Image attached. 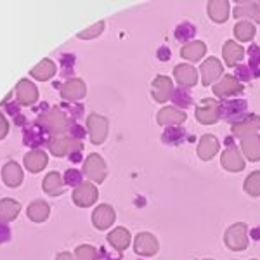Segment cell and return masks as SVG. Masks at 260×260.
Returning a JSON list of instances; mask_svg holds the SVG:
<instances>
[{
	"label": "cell",
	"instance_id": "cell-1",
	"mask_svg": "<svg viewBox=\"0 0 260 260\" xmlns=\"http://www.w3.org/2000/svg\"><path fill=\"white\" fill-rule=\"evenodd\" d=\"M70 118L66 116V113H62L57 108H52L47 113L40 115L39 125L42 127L44 132H47L50 137H57V136H66L70 127Z\"/></svg>",
	"mask_w": 260,
	"mask_h": 260
},
{
	"label": "cell",
	"instance_id": "cell-2",
	"mask_svg": "<svg viewBox=\"0 0 260 260\" xmlns=\"http://www.w3.org/2000/svg\"><path fill=\"white\" fill-rule=\"evenodd\" d=\"M248 115V103L245 99H228L220 103V118L236 125Z\"/></svg>",
	"mask_w": 260,
	"mask_h": 260
},
{
	"label": "cell",
	"instance_id": "cell-3",
	"mask_svg": "<svg viewBox=\"0 0 260 260\" xmlns=\"http://www.w3.org/2000/svg\"><path fill=\"white\" fill-rule=\"evenodd\" d=\"M225 246L233 251H243L248 246V225L245 222H236L229 225V229L224 234Z\"/></svg>",
	"mask_w": 260,
	"mask_h": 260
},
{
	"label": "cell",
	"instance_id": "cell-4",
	"mask_svg": "<svg viewBox=\"0 0 260 260\" xmlns=\"http://www.w3.org/2000/svg\"><path fill=\"white\" fill-rule=\"evenodd\" d=\"M47 148L54 156H70L71 153L82 151V142L70 136H57L47 141Z\"/></svg>",
	"mask_w": 260,
	"mask_h": 260
},
{
	"label": "cell",
	"instance_id": "cell-5",
	"mask_svg": "<svg viewBox=\"0 0 260 260\" xmlns=\"http://www.w3.org/2000/svg\"><path fill=\"white\" fill-rule=\"evenodd\" d=\"M196 120L201 125H215L220 120V101L203 99L200 106H196Z\"/></svg>",
	"mask_w": 260,
	"mask_h": 260
},
{
	"label": "cell",
	"instance_id": "cell-6",
	"mask_svg": "<svg viewBox=\"0 0 260 260\" xmlns=\"http://www.w3.org/2000/svg\"><path fill=\"white\" fill-rule=\"evenodd\" d=\"M245 90L243 83L234 78V75H222V78L217 83H213V94L220 99H231L240 95Z\"/></svg>",
	"mask_w": 260,
	"mask_h": 260
},
{
	"label": "cell",
	"instance_id": "cell-7",
	"mask_svg": "<svg viewBox=\"0 0 260 260\" xmlns=\"http://www.w3.org/2000/svg\"><path fill=\"white\" fill-rule=\"evenodd\" d=\"M200 75H201V83H203L205 87L213 85V83L219 82L222 78V75H224V66H222V62L217 59V57H208V59H205L201 62Z\"/></svg>",
	"mask_w": 260,
	"mask_h": 260
},
{
	"label": "cell",
	"instance_id": "cell-8",
	"mask_svg": "<svg viewBox=\"0 0 260 260\" xmlns=\"http://www.w3.org/2000/svg\"><path fill=\"white\" fill-rule=\"evenodd\" d=\"M83 174L87 175L90 180L94 182H103L108 175V169H106V163H104L103 156L98 153H90L87 156L85 163H83Z\"/></svg>",
	"mask_w": 260,
	"mask_h": 260
},
{
	"label": "cell",
	"instance_id": "cell-9",
	"mask_svg": "<svg viewBox=\"0 0 260 260\" xmlns=\"http://www.w3.org/2000/svg\"><path fill=\"white\" fill-rule=\"evenodd\" d=\"M87 128H89L90 134V141L94 144H103L108 137L110 123H108V118H104L103 115L92 113V115H89V118H87Z\"/></svg>",
	"mask_w": 260,
	"mask_h": 260
},
{
	"label": "cell",
	"instance_id": "cell-10",
	"mask_svg": "<svg viewBox=\"0 0 260 260\" xmlns=\"http://www.w3.org/2000/svg\"><path fill=\"white\" fill-rule=\"evenodd\" d=\"M220 165L224 170L228 172H241L245 170V165H246V160L243 158L241 151L236 148L234 144L228 146L224 151H222V156H220Z\"/></svg>",
	"mask_w": 260,
	"mask_h": 260
},
{
	"label": "cell",
	"instance_id": "cell-11",
	"mask_svg": "<svg viewBox=\"0 0 260 260\" xmlns=\"http://www.w3.org/2000/svg\"><path fill=\"white\" fill-rule=\"evenodd\" d=\"M98 187L94 186L92 182H82L78 187H75L73 191V201L78 205V207H90L98 201Z\"/></svg>",
	"mask_w": 260,
	"mask_h": 260
},
{
	"label": "cell",
	"instance_id": "cell-12",
	"mask_svg": "<svg viewBox=\"0 0 260 260\" xmlns=\"http://www.w3.org/2000/svg\"><path fill=\"white\" fill-rule=\"evenodd\" d=\"M160 248L158 245L156 236H153L151 233H139L136 236V241H134V250H136L137 255L141 257H151L154 255Z\"/></svg>",
	"mask_w": 260,
	"mask_h": 260
},
{
	"label": "cell",
	"instance_id": "cell-13",
	"mask_svg": "<svg viewBox=\"0 0 260 260\" xmlns=\"http://www.w3.org/2000/svg\"><path fill=\"white\" fill-rule=\"evenodd\" d=\"M59 92H61V98L64 101H78V99L85 98L87 85L80 78H68V80L59 87Z\"/></svg>",
	"mask_w": 260,
	"mask_h": 260
},
{
	"label": "cell",
	"instance_id": "cell-14",
	"mask_svg": "<svg viewBox=\"0 0 260 260\" xmlns=\"http://www.w3.org/2000/svg\"><path fill=\"white\" fill-rule=\"evenodd\" d=\"M186 113L182 110H177L175 106H167L161 108L156 115V121L163 127H180L186 121Z\"/></svg>",
	"mask_w": 260,
	"mask_h": 260
},
{
	"label": "cell",
	"instance_id": "cell-15",
	"mask_svg": "<svg viewBox=\"0 0 260 260\" xmlns=\"http://www.w3.org/2000/svg\"><path fill=\"white\" fill-rule=\"evenodd\" d=\"M174 77L177 80L179 87L187 90L192 89L198 83V71L191 64H177L174 68Z\"/></svg>",
	"mask_w": 260,
	"mask_h": 260
},
{
	"label": "cell",
	"instance_id": "cell-16",
	"mask_svg": "<svg viewBox=\"0 0 260 260\" xmlns=\"http://www.w3.org/2000/svg\"><path fill=\"white\" fill-rule=\"evenodd\" d=\"M233 14L241 21H253L260 24V2H238Z\"/></svg>",
	"mask_w": 260,
	"mask_h": 260
},
{
	"label": "cell",
	"instance_id": "cell-17",
	"mask_svg": "<svg viewBox=\"0 0 260 260\" xmlns=\"http://www.w3.org/2000/svg\"><path fill=\"white\" fill-rule=\"evenodd\" d=\"M241 154L250 161H260V134H250L241 137Z\"/></svg>",
	"mask_w": 260,
	"mask_h": 260
},
{
	"label": "cell",
	"instance_id": "cell-18",
	"mask_svg": "<svg viewBox=\"0 0 260 260\" xmlns=\"http://www.w3.org/2000/svg\"><path fill=\"white\" fill-rule=\"evenodd\" d=\"M172 92H174V82H172L170 77L158 75L153 80V98L156 103H167L170 99Z\"/></svg>",
	"mask_w": 260,
	"mask_h": 260
},
{
	"label": "cell",
	"instance_id": "cell-19",
	"mask_svg": "<svg viewBox=\"0 0 260 260\" xmlns=\"http://www.w3.org/2000/svg\"><path fill=\"white\" fill-rule=\"evenodd\" d=\"M219 149H220L219 139H217L215 136H212V134H205V136H201V139L198 142V149L196 151H198V156L201 160L208 161L219 153Z\"/></svg>",
	"mask_w": 260,
	"mask_h": 260
},
{
	"label": "cell",
	"instance_id": "cell-20",
	"mask_svg": "<svg viewBox=\"0 0 260 260\" xmlns=\"http://www.w3.org/2000/svg\"><path fill=\"white\" fill-rule=\"evenodd\" d=\"M260 130V115H246L240 123L233 125L231 132H233L234 137H245L250 136V134H257Z\"/></svg>",
	"mask_w": 260,
	"mask_h": 260
},
{
	"label": "cell",
	"instance_id": "cell-21",
	"mask_svg": "<svg viewBox=\"0 0 260 260\" xmlns=\"http://www.w3.org/2000/svg\"><path fill=\"white\" fill-rule=\"evenodd\" d=\"M222 57H224L225 64L234 68L243 61L245 57V47H241L240 44H236V40H228L222 47Z\"/></svg>",
	"mask_w": 260,
	"mask_h": 260
},
{
	"label": "cell",
	"instance_id": "cell-22",
	"mask_svg": "<svg viewBox=\"0 0 260 260\" xmlns=\"http://www.w3.org/2000/svg\"><path fill=\"white\" fill-rule=\"evenodd\" d=\"M115 219H116L115 210H113L110 205H99V207L94 210V213H92V224H94L99 231L111 228V224L115 222Z\"/></svg>",
	"mask_w": 260,
	"mask_h": 260
},
{
	"label": "cell",
	"instance_id": "cell-23",
	"mask_svg": "<svg viewBox=\"0 0 260 260\" xmlns=\"http://www.w3.org/2000/svg\"><path fill=\"white\" fill-rule=\"evenodd\" d=\"M207 12L213 23L222 24L228 21L231 14V4L225 2V0H212L207 6Z\"/></svg>",
	"mask_w": 260,
	"mask_h": 260
},
{
	"label": "cell",
	"instance_id": "cell-24",
	"mask_svg": "<svg viewBox=\"0 0 260 260\" xmlns=\"http://www.w3.org/2000/svg\"><path fill=\"white\" fill-rule=\"evenodd\" d=\"M16 95H18L19 104L30 106V104L37 103V99H39V90H37V87L30 80H21L16 85Z\"/></svg>",
	"mask_w": 260,
	"mask_h": 260
},
{
	"label": "cell",
	"instance_id": "cell-25",
	"mask_svg": "<svg viewBox=\"0 0 260 260\" xmlns=\"http://www.w3.org/2000/svg\"><path fill=\"white\" fill-rule=\"evenodd\" d=\"M205 54H207V44L201 40H192L189 44H184V47L180 49V56L191 62H198L200 59H203Z\"/></svg>",
	"mask_w": 260,
	"mask_h": 260
},
{
	"label": "cell",
	"instance_id": "cell-26",
	"mask_svg": "<svg viewBox=\"0 0 260 260\" xmlns=\"http://www.w3.org/2000/svg\"><path fill=\"white\" fill-rule=\"evenodd\" d=\"M2 179L9 187H18L23 182V170L16 161H9L2 169Z\"/></svg>",
	"mask_w": 260,
	"mask_h": 260
},
{
	"label": "cell",
	"instance_id": "cell-27",
	"mask_svg": "<svg viewBox=\"0 0 260 260\" xmlns=\"http://www.w3.org/2000/svg\"><path fill=\"white\" fill-rule=\"evenodd\" d=\"M21 212V205L19 201L12 200V198H4L0 200V222H11L16 220V217Z\"/></svg>",
	"mask_w": 260,
	"mask_h": 260
},
{
	"label": "cell",
	"instance_id": "cell-28",
	"mask_svg": "<svg viewBox=\"0 0 260 260\" xmlns=\"http://www.w3.org/2000/svg\"><path fill=\"white\" fill-rule=\"evenodd\" d=\"M45 165H47V154H45L44 151L33 149L30 153L24 154V167L30 172H33V174L45 169Z\"/></svg>",
	"mask_w": 260,
	"mask_h": 260
},
{
	"label": "cell",
	"instance_id": "cell-29",
	"mask_svg": "<svg viewBox=\"0 0 260 260\" xmlns=\"http://www.w3.org/2000/svg\"><path fill=\"white\" fill-rule=\"evenodd\" d=\"M108 241L115 250L123 251L130 245V231L125 228H116L108 234Z\"/></svg>",
	"mask_w": 260,
	"mask_h": 260
},
{
	"label": "cell",
	"instance_id": "cell-30",
	"mask_svg": "<svg viewBox=\"0 0 260 260\" xmlns=\"http://www.w3.org/2000/svg\"><path fill=\"white\" fill-rule=\"evenodd\" d=\"M54 73H56V62H52L50 59H42L39 64L30 71L31 77H35L37 80H42V82L54 77Z\"/></svg>",
	"mask_w": 260,
	"mask_h": 260
},
{
	"label": "cell",
	"instance_id": "cell-31",
	"mask_svg": "<svg viewBox=\"0 0 260 260\" xmlns=\"http://www.w3.org/2000/svg\"><path fill=\"white\" fill-rule=\"evenodd\" d=\"M64 182H62V177L57 172H50V174L45 175L44 179V191L47 192L50 196H56V194H61L62 189H64Z\"/></svg>",
	"mask_w": 260,
	"mask_h": 260
},
{
	"label": "cell",
	"instance_id": "cell-32",
	"mask_svg": "<svg viewBox=\"0 0 260 260\" xmlns=\"http://www.w3.org/2000/svg\"><path fill=\"white\" fill-rule=\"evenodd\" d=\"M233 31H234V37L240 42H251L253 37L257 35V28H255V24L250 23V21H240V23H236Z\"/></svg>",
	"mask_w": 260,
	"mask_h": 260
},
{
	"label": "cell",
	"instance_id": "cell-33",
	"mask_svg": "<svg viewBox=\"0 0 260 260\" xmlns=\"http://www.w3.org/2000/svg\"><path fill=\"white\" fill-rule=\"evenodd\" d=\"M50 213V208L45 201H33V203L28 207V217L33 222H44L47 220Z\"/></svg>",
	"mask_w": 260,
	"mask_h": 260
},
{
	"label": "cell",
	"instance_id": "cell-34",
	"mask_svg": "<svg viewBox=\"0 0 260 260\" xmlns=\"http://www.w3.org/2000/svg\"><path fill=\"white\" fill-rule=\"evenodd\" d=\"M172 103L175 104V108L177 110H186V108H189L192 104V98H191V92L187 89H182V87H179V89H174L170 95Z\"/></svg>",
	"mask_w": 260,
	"mask_h": 260
},
{
	"label": "cell",
	"instance_id": "cell-35",
	"mask_svg": "<svg viewBox=\"0 0 260 260\" xmlns=\"http://www.w3.org/2000/svg\"><path fill=\"white\" fill-rule=\"evenodd\" d=\"M184 139H186V128L182 127H167L161 136V141L169 146H177Z\"/></svg>",
	"mask_w": 260,
	"mask_h": 260
},
{
	"label": "cell",
	"instance_id": "cell-36",
	"mask_svg": "<svg viewBox=\"0 0 260 260\" xmlns=\"http://www.w3.org/2000/svg\"><path fill=\"white\" fill-rule=\"evenodd\" d=\"M243 187H245L246 194H250L251 198H258L260 196V170L251 172L248 177L245 179Z\"/></svg>",
	"mask_w": 260,
	"mask_h": 260
},
{
	"label": "cell",
	"instance_id": "cell-37",
	"mask_svg": "<svg viewBox=\"0 0 260 260\" xmlns=\"http://www.w3.org/2000/svg\"><path fill=\"white\" fill-rule=\"evenodd\" d=\"M196 35V26L191 23H187V21H184V23H180L177 28H175V39L179 42H184V44H189L192 42Z\"/></svg>",
	"mask_w": 260,
	"mask_h": 260
},
{
	"label": "cell",
	"instance_id": "cell-38",
	"mask_svg": "<svg viewBox=\"0 0 260 260\" xmlns=\"http://www.w3.org/2000/svg\"><path fill=\"white\" fill-rule=\"evenodd\" d=\"M251 71V77H260V47L258 45H250L248 49V64H246Z\"/></svg>",
	"mask_w": 260,
	"mask_h": 260
},
{
	"label": "cell",
	"instance_id": "cell-39",
	"mask_svg": "<svg viewBox=\"0 0 260 260\" xmlns=\"http://www.w3.org/2000/svg\"><path fill=\"white\" fill-rule=\"evenodd\" d=\"M75 258L77 260H95L98 258V251L90 245H82L75 250Z\"/></svg>",
	"mask_w": 260,
	"mask_h": 260
},
{
	"label": "cell",
	"instance_id": "cell-40",
	"mask_svg": "<svg viewBox=\"0 0 260 260\" xmlns=\"http://www.w3.org/2000/svg\"><path fill=\"white\" fill-rule=\"evenodd\" d=\"M104 30V23L103 21H99V23H95V24H92L90 28H87V30H83L78 33V37L83 40H90V39H95V37H99L101 33H103Z\"/></svg>",
	"mask_w": 260,
	"mask_h": 260
},
{
	"label": "cell",
	"instance_id": "cell-41",
	"mask_svg": "<svg viewBox=\"0 0 260 260\" xmlns=\"http://www.w3.org/2000/svg\"><path fill=\"white\" fill-rule=\"evenodd\" d=\"M62 182L68 184V186H71V187H78L83 182V177H82V174L78 170H68L64 174V179H62Z\"/></svg>",
	"mask_w": 260,
	"mask_h": 260
},
{
	"label": "cell",
	"instance_id": "cell-42",
	"mask_svg": "<svg viewBox=\"0 0 260 260\" xmlns=\"http://www.w3.org/2000/svg\"><path fill=\"white\" fill-rule=\"evenodd\" d=\"M236 68V73H234V78H236L240 83H245V82H250L251 78V71L250 68L246 64H238V66H234Z\"/></svg>",
	"mask_w": 260,
	"mask_h": 260
},
{
	"label": "cell",
	"instance_id": "cell-43",
	"mask_svg": "<svg viewBox=\"0 0 260 260\" xmlns=\"http://www.w3.org/2000/svg\"><path fill=\"white\" fill-rule=\"evenodd\" d=\"M11 240V229L7 224L0 222V243H6Z\"/></svg>",
	"mask_w": 260,
	"mask_h": 260
},
{
	"label": "cell",
	"instance_id": "cell-44",
	"mask_svg": "<svg viewBox=\"0 0 260 260\" xmlns=\"http://www.w3.org/2000/svg\"><path fill=\"white\" fill-rule=\"evenodd\" d=\"M7 132H9V121L0 113V139H4L7 136Z\"/></svg>",
	"mask_w": 260,
	"mask_h": 260
},
{
	"label": "cell",
	"instance_id": "cell-45",
	"mask_svg": "<svg viewBox=\"0 0 260 260\" xmlns=\"http://www.w3.org/2000/svg\"><path fill=\"white\" fill-rule=\"evenodd\" d=\"M170 49L169 47H160L158 49V59H161V61H169L170 59Z\"/></svg>",
	"mask_w": 260,
	"mask_h": 260
},
{
	"label": "cell",
	"instance_id": "cell-46",
	"mask_svg": "<svg viewBox=\"0 0 260 260\" xmlns=\"http://www.w3.org/2000/svg\"><path fill=\"white\" fill-rule=\"evenodd\" d=\"M56 260H77V258H75V255L68 253V251H61V253H57Z\"/></svg>",
	"mask_w": 260,
	"mask_h": 260
},
{
	"label": "cell",
	"instance_id": "cell-47",
	"mask_svg": "<svg viewBox=\"0 0 260 260\" xmlns=\"http://www.w3.org/2000/svg\"><path fill=\"white\" fill-rule=\"evenodd\" d=\"M70 160H71V161H75V163L80 161V160H82V158H80V151H77V153H71V154H70Z\"/></svg>",
	"mask_w": 260,
	"mask_h": 260
},
{
	"label": "cell",
	"instance_id": "cell-48",
	"mask_svg": "<svg viewBox=\"0 0 260 260\" xmlns=\"http://www.w3.org/2000/svg\"><path fill=\"white\" fill-rule=\"evenodd\" d=\"M251 238H253V240H260V225L251 231Z\"/></svg>",
	"mask_w": 260,
	"mask_h": 260
},
{
	"label": "cell",
	"instance_id": "cell-49",
	"mask_svg": "<svg viewBox=\"0 0 260 260\" xmlns=\"http://www.w3.org/2000/svg\"><path fill=\"white\" fill-rule=\"evenodd\" d=\"M205 260H212V258H205Z\"/></svg>",
	"mask_w": 260,
	"mask_h": 260
}]
</instances>
